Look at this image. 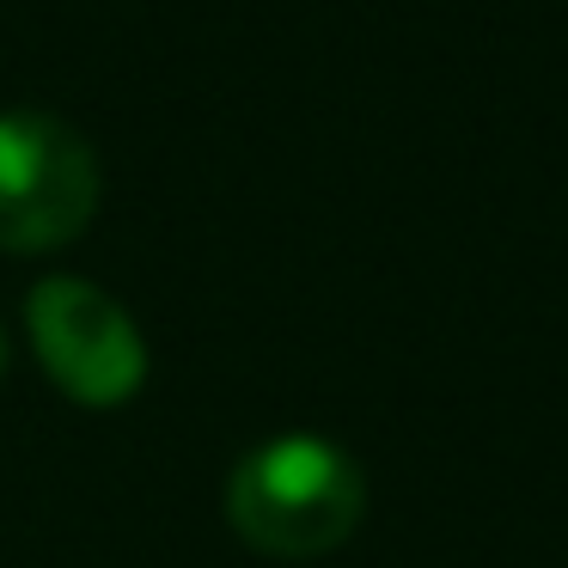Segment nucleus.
<instances>
[{"label": "nucleus", "mask_w": 568, "mask_h": 568, "mask_svg": "<svg viewBox=\"0 0 568 568\" xmlns=\"http://www.w3.org/2000/svg\"><path fill=\"white\" fill-rule=\"evenodd\" d=\"M367 519V470L331 434H270L226 470V526L270 562H318Z\"/></svg>", "instance_id": "1"}, {"label": "nucleus", "mask_w": 568, "mask_h": 568, "mask_svg": "<svg viewBox=\"0 0 568 568\" xmlns=\"http://www.w3.org/2000/svg\"><path fill=\"white\" fill-rule=\"evenodd\" d=\"M7 367H13V336H7V324H0V379H7Z\"/></svg>", "instance_id": "4"}, {"label": "nucleus", "mask_w": 568, "mask_h": 568, "mask_svg": "<svg viewBox=\"0 0 568 568\" xmlns=\"http://www.w3.org/2000/svg\"><path fill=\"white\" fill-rule=\"evenodd\" d=\"M31 355L80 409H123L148 385V336L116 294L80 275H50L26 300Z\"/></svg>", "instance_id": "3"}, {"label": "nucleus", "mask_w": 568, "mask_h": 568, "mask_svg": "<svg viewBox=\"0 0 568 568\" xmlns=\"http://www.w3.org/2000/svg\"><path fill=\"white\" fill-rule=\"evenodd\" d=\"M104 196L99 153L50 111H0V251L38 257L92 226Z\"/></svg>", "instance_id": "2"}]
</instances>
